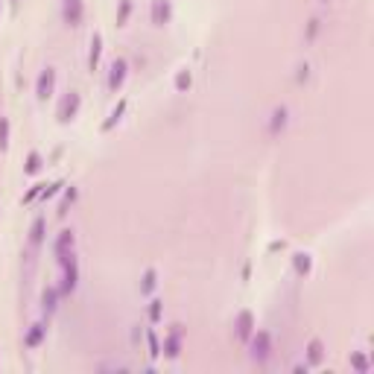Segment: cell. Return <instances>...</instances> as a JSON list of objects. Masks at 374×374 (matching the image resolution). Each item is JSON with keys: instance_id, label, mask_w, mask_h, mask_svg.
<instances>
[{"instance_id": "ffe728a7", "label": "cell", "mask_w": 374, "mask_h": 374, "mask_svg": "<svg viewBox=\"0 0 374 374\" xmlns=\"http://www.w3.org/2000/svg\"><path fill=\"white\" fill-rule=\"evenodd\" d=\"M73 199H76V190H73V187H70V190H67V193H64L62 205H59V217H64V214H67V208H70V202H73Z\"/></svg>"}, {"instance_id": "f546056e", "label": "cell", "mask_w": 374, "mask_h": 374, "mask_svg": "<svg viewBox=\"0 0 374 374\" xmlns=\"http://www.w3.org/2000/svg\"><path fill=\"white\" fill-rule=\"evenodd\" d=\"M325 3H327V0H325Z\"/></svg>"}, {"instance_id": "4dcf8cb0", "label": "cell", "mask_w": 374, "mask_h": 374, "mask_svg": "<svg viewBox=\"0 0 374 374\" xmlns=\"http://www.w3.org/2000/svg\"><path fill=\"white\" fill-rule=\"evenodd\" d=\"M12 3H15V0H12Z\"/></svg>"}, {"instance_id": "8fae6325", "label": "cell", "mask_w": 374, "mask_h": 374, "mask_svg": "<svg viewBox=\"0 0 374 374\" xmlns=\"http://www.w3.org/2000/svg\"><path fill=\"white\" fill-rule=\"evenodd\" d=\"M41 240H44V219H35L30 228V246L32 249H38L41 246Z\"/></svg>"}, {"instance_id": "d4e9b609", "label": "cell", "mask_w": 374, "mask_h": 374, "mask_svg": "<svg viewBox=\"0 0 374 374\" xmlns=\"http://www.w3.org/2000/svg\"><path fill=\"white\" fill-rule=\"evenodd\" d=\"M187 85H190V73H187V70H182V73L176 76V88H179V91H185Z\"/></svg>"}, {"instance_id": "9c48e42d", "label": "cell", "mask_w": 374, "mask_h": 374, "mask_svg": "<svg viewBox=\"0 0 374 374\" xmlns=\"http://www.w3.org/2000/svg\"><path fill=\"white\" fill-rule=\"evenodd\" d=\"M44 333H47V327H44V325H32L30 333L24 336V345H27V348H38V345L44 342Z\"/></svg>"}, {"instance_id": "277c9868", "label": "cell", "mask_w": 374, "mask_h": 374, "mask_svg": "<svg viewBox=\"0 0 374 374\" xmlns=\"http://www.w3.org/2000/svg\"><path fill=\"white\" fill-rule=\"evenodd\" d=\"M64 21L70 27L82 24V0H64Z\"/></svg>"}, {"instance_id": "5b68a950", "label": "cell", "mask_w": 374, "mask_h": 374, "mask_svg": "<svg viewBox=\"0 0 374 374\" xmlns=\"http://www.w3.org/2000/svg\"><path fill=\"white\" fill-rule=\"evenodd\" d=\"M76 111H79V94L70 91L67 96H64L62 108H59V120H64V123H67V120H70V117H73Z\"/></svg>"}, {"instance_id": "3957f363", "label": "cell", "mask_w": 374, "mask_h": 374, "mask_svg": "<svg viewBox=\"0 0 374 374\" xmlns=\"http://www.w3.org/2000/svg\"><path fill=\"white\" fill-rule=\"evenodd\" d=\"M53 85H56V70L53 67H44V73L38 76V85H35V91L41 99H47L50 94H53Z\"/></svg>"}, {"instance_id": "4fadbf2b", "label": "cell", "mask_w": 374, "mask_h": 374, "mask_svg": "<svg viewBox=\"0 0 374 374\" xmlns=\"http://www.w3.org/2000/svg\"><path fill=\"white\" fill-rule=\"evenodd\" d=\"M322 357H325V351H322V342H319V339H313L310 348H307V360H310V366L322 363Z\"/></svg>"}, {"instance_id": "8992f818", "label": "cell", "mask_w": 374, "mask_h": 374, "mask_svg": "<svg viewBox=\"0 0 374 374\" xmlns=\"http://www.w3.org/2000/svg\"><path fill=\"white\" fill-rule=\"evenodd\" d=\"M126 70H129V67H126V62H123V59H117V62L111 64V73H108V88H111V91H117V88L123 85V79H126Z\"/></svg>"}, {"instance_id": "52a82bcc", "label": "cell", "mask_w": 374, "mask_h": 374, "mask_svg": "<svg viewBox=\"0 0 374 374\" xmlns=\"http://www.w3.org/2000/svg\"><path fill=\"white\" fill-rule=\"evenodd\" d=\"M164 351H167V357H179V351H182V327H179V325H176L173 333L164 339Z\"/></svg>"}, {"instance_id": "6da1fadb", "label": "cell", "mask_w": 374, "mask_h": 374, "mask_svg": "<svg viewBox=\"0 0 374 374\" xmlns=\"http://www.w3.org/2000/svg\"><path fill=\"white\" fill-rule=\"evenodd\" d=\"M59 263H62L64 269V278H62V295H70L73 289H76V257H73V249L64 251V254H59Z\"/></svg>"}, {"instance_id": "7a4b0ae2", "label": "cell", "mask_w": 374, "mask_h": 374, "mask_svg": "<svg viewBox=\"0 0 374 374\" xmlns=\"http://www.w3.org/2000/svg\"><path fill=\"white\" fill-rule=\"evenodd\" d=\"M269 351H272V339H269V333H266V330H257L254 339H251V360L263 366V363L269 360Z\"/></svg>"}, {"instance_id": "ba28073f", "label": "cell", "mask_w": 374, "mask_h": 374, "mask_svg": "<svg viewBox=\"0 0 374 374\" xmlns=\"http://www.w3.org/2000/svg\"><path fill=\"white\" fill-rule=\"evenodd\" d=\"M251 325H254V319H251V313L249 310H243L240 316H237V339H249L251 336Z\"/></svg>"}, {"instance_id": "5bb4252c", "label": "cell", "mask_w": 374, "mask_h": 374, "mask_svg": "<svg viewBox=\"0 0 374 374\" xmlns=\"http://www.w3.org/2000/svg\"><path fill=\"white\" fill-rule=\"evenodd\" d=\"M283 126H286V108H278V111L272 114V126H269V132H272V135H278Z\"/></svg>"}, {"instance_id": "ac0fdd59", "label": "cell", "mask_w": 374, "mask_h": 374, "mask_svg": "<svg viewBox=\"0 0 374 374\" xmlns=\"http://www.w3.org/2000/svg\"><path fill=\"white\" fill-rule=\"evenodd\" d=\"M38 170H41V155H38V152H30V158H27V173L35 176Z\"/></svg>"}, {"instance_id": "9a60e30c", "label": "cell", "mask_w": 374, "mask_h": 374, "mask_svg": "<svg viewBox=\"0 0 374 374\" xmlns=\"http://www.w3.org/2000/svg\"><path fill=\"white\" fill-rule=\"evenodd\" d=\"M99 44H102V38H99V35H94V38H91V56H88V64H91V70L96 67V62H99V50H102Z\"/></svg>"}, {"instance_id": "7c38bea8", "label": "cell", "mask_w": 374, "mask_h": 374, "mask_svg": "<svg viewBox=\"0 0 374 374\" xmlns=\"http://www.w3.org/2000/svg\"><path fill=\"white\" fill-rule=\"evenodd\" d=\"M152 18H155V24H164V21L170 18V3L155 0V3H152Z\"/></svg>"}, {"instance_id": "44dd1931", "label": "cell", "mask_w": 374, "mask_h": 374, "mask_svg": "<svg viewBox=\"0 0 374 374\" xmlns=\"http://www.w3.org/2000/svg\"><path fill=\"white\" fill-rule=\"evenodd\" d=\"M146 342H149V354H152V357H158V354H161V345H158L155 330H146Z\"/></svg>"}, {"instance_id": "484cf974", "label": "cell", "mask_w": 374, "mask_h": 374, "mask_svg": "<svg viewBox=\"0 0 374 374\" xmlns=\"http://www.w3.org/2000/svg\"><path fill=\"white\" fill-rule=\"evenodd\" d=\"M129 12H132V3H129V0H123V3H120V15H117V24H126Z\"/></svg>"}, {"instance_id": "2e32d148", "label": "cell", "mask_w": 374, "mask_h": 374, "mask_svg": "<svg viewBox=\"0 0 374 374\" xmlns=\"http://www.w3.org/2000/svg\"><path fill=\"white\" fill-rule=\"evenodd\" d=\"M126 111V99H120V102H117V108H114V111H111V114H108V120H105V123H102V129H105V132H108V129H111V126L117 123V120H120V114H123Z\"/></svg>"}, {"instance_id": "30bf717a", "label": "cell", "mask_w": 374, "mask_h": 374, "mask_svg": "<svg viewBox=\"0 0 374 374\" xmlns=\"http://www.w3.org/2000/svg\"><path fill=\"white\" fill-rule=\"evenodd\" d=\"M70 249H73V231H62L59 240H56V246H53V251L59 257V254H64V251H70Z\"/></svg>"}, {"instance_id": "cb8c5ba5", "label": "cell", "mask_w": 374, "mask_h": 374, "mask_svg": "<svg viewBox=\"0 0 374 374\" xmlns=\"http://www.w3.org/2000/svg\"><path fill=\"white\" fill-rule=\"evenodd\" d=\"M351 366H354L357 372H369V363H366V357H360V354L351 357Z\"/></svg>"}, {"instance_id": "83f0119b", "label": "cell", "mask_w": 374, "mask_h": 374, "mask_svg": "<svg viewBox=\"0 0 374 374\" xmlns=\"http://www.w3.org/2000/svg\"><path fill=\"white\" fill-rule=\"evenodd\" d=\"M149 319H152V322L161 319V301H152V307H149Z\"/></svg>"}, {"instance_id": "d6986e66", "label": "cell", "mask_w": 374, "mask_h": 374, "mask_svg": "<svg viewBox=\"0 0 374 374\" xmlns=\"http://www.w3.org/2000/svg\"><path fill=\"white\" fill-rule=\"evenodd\" d=\"M6 146H9V120L0 117V149H6Z\"/></svg>"}, {"instance_id": "603a6c76", "label": "cell", "mask_w": 374, "mask_h": 374, "mask_svg": "<svg viewBox=\"0 0 374 374\" xmlns=\"http://www.w3.org/2000/svg\"><path fill=\"white\" fill-rule=\"evenodd\" d=\"M152 286H155V272L149 269V272L143 275V283H140V289H143V292H152Z\"/></svg>"}, {"instance_id": "4316f807", "label": "cell", "mask_w": 374, "mask_h": 374, "mask_svg": "<svg viewBox=\"0 0 374 374\" xmlns=\"http://www.w3.org/2000/svg\"><path fill=\"white\" fill-rule=\"evenodd\" d=\"M41 190H44V185H35V187H30V193L24 196V205H30L35 196H41Z\"/></svg>"}, {"instance_id": "e0dca14e", "label": "cell", "mask_w": 374, "mask_h": 374, "mask_svg": "<svg viewBox=\"0 0 374 374\" xmlns=\"http://www.w3.org/2000/svg\"><path fill=\"white\" fill-rule=\"evenodd\" d=\"M59 295H62L59 289H47V292H44V313L56 310V298H59Z\"/></svg>"}, {"instance_id": "f1b7e54d", "label": "cell", "mask_w": 374, "mask_h": 374, "mask_svg": "<svg viewBox=\"0 0 374 374\" xmlns=\"http://www.w3.org/2000/svg\"><path fill=\"white\" fill-rule=\"evenodd\" d=\"M319 32V21H310V30H307V38H313Z\"/></svg>"}, {"instance_id": "7402d4cb", "label": "cell", "mask_w": 374, "mask_h": 374, "mask_svg": "<svg viewBox=\"0 0 374 374\" xmlns=\"http://www.w3.org/2000/svg\"><path fill=\"white\" fill-rule=\"evenodd\" d=\"M295 269L298 272H310V257L307 254H295Z\"/></svg>"}]
</instances>
